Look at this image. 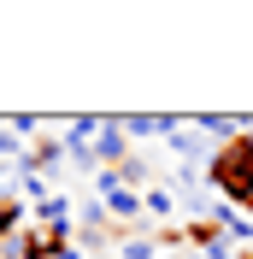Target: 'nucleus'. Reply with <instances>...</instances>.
I'll return each instance as SVG.
<instances>
[{"mask_svg":"<svg viewBox=\"0 0 253 259\" xmlns=\"http://www.w3.org/2000/svg\"><path fill=\"white\" fill-rule=\"evenodd\" d=\"M206 183H218V194L230 206L253 212V136H236V142H224L206 165Z\"/></svg>","mask_w":253,"mask_h":259,"instance_id":"obj_1","label":"nucleus"},{"mask_svg":"<svg viewBox=\"0 0 253 259\" xmlns=\"http://www.w3.org/2000/svg\"><path fill=\"white\" fill-rule=\"evenodd\" d=\"M95 159H100V171H118V165L130 159V136H124V118H106V130L95 136Z\"/></svg>","mask_w":253,"mask_h":259,"instance_id":"obj_2","label":"nucleus"},{"mask_svg":"<svg viewBox=\"0 0 253 259\" xmlns=\"http://www.w3.org/2000/svg\"><path fill=\"white\" fill-rule=\"evenodd\" d=\"M165 147H171L177 159H189V165H200V159L212 165V153H218V147H206V136H200V130L189 124V118H183V124H177L171 136H165Z\"/></svg>","mask_w":253,"mask_h":259,"instance_id":"obj_3","label":"nucleus"},{"mask_svg":"<svg viewBox=\"0 0 253 259\" xmlns=\"http://www.w3.org/2000/svg\"><path fill=\"white\" fill-rule=\"evenodd\" d=\"M177 124H183V118H159V112H130V118H124V136H159V142H165V136H171Z\"/></svg>","mask_w":253,"mask_h":259,"instance_id":"obj_4","label":"nucleus"},{"mask_svg":"<svg viewBox=\"0 0 253 259\" xmlns=\"http://www.w3.org/2000/svg\"><path fill=\"white\" fill-rule=\"evenodd\" d=\"M189 124L194 130H200V136H212V142H236V136H241V118H218V112H200V118H189Z\"/></svg>","mask_w":253,"mask_h":259,"instance_id":"obj_5","label":"nucleus"},{"mask_svg":"<svg viewBox=\"0 0 253 259\" xmlns=\"http://www.w3.org/2000/svg\"><path fill=\"white\" fill-rule=\"evenodd\" d=\"M142 206H147V224H153V218H171L177 189H165V183H147V189H142Z\"/></svg>","mask_w":253,"mask_h":259,"instance_id":"obj_6","label":"nucleus"},{"mask_svg":"<svg viewBox=\"0 0 253 259\" xmlns=\"http://www.w3.org/2000/svg\"><path fill=\"white\" fill-rule=\"evenodd\" d=\"M159 236H124V230H118V259H153L159 253Z\"/></svg>","mask_w":253,"mask_h":259,"instance_id":"obj_7","label":"nucleus"},{"mask_svg":"<svg viewBox=\"0 0 253 259\" xmlns=\"http://www.w3.org/2000/svg\"><path fill=\"white\" fill-rule=\"evenodd\" d=\"M35 224H71V200H65V194H48V200L35 206Z\"/></svg>","mask_w":253,"mask_h":259,"instance_id":"obj_8","label":"nucleus"},{"mask_svg":"<svg viewBox=\"0 0 253 259\" xmlns=\"http://www.w3.org/2000/svg\"><path fill=\"white\" fill-rule=\"evenodd\" d=\"M18 218H24V206H18L12 194H0V247H6V242L18 236Z\"/></svg>","mask_w":253,"mask_h":259,"instance_id":"obj_9","label":"nucleus"},{"mask_svg":"<svg viewBox=\"0 0 253 259\" xmlns=\"http://www.w3.org/2000/svg\"><path fill=\"white\" fill-rule=\"evenodd\" d=\"M100 130H106V118H71V124H65V136H71V142H89V136H100Z\"/></svg>","mask_w":253,"mask_h":259,"instance_id":"obj_10","label":"nucleus"},{"mask_svg":"<svg viewBox=\"0 0 253 259\" xmlns=\"http://www.w3.org/2000/svg\"><path fill=\"white\" fill-rule=\"evenodd\" d=\"M118 177H124V189H142V183H147V165L136 159V153H130V159L118 165Z\"/></svg>","mask_w":253,"mask_h":259,"instance_id":"obj_11","label":"nucleus"},{"mask_svg":"<svg viewBox=\"0 0 253 259\" xmlns=\"http://www.w3.org/2000/svg\"><path fill=\"white\" fill-rule=\"evenodd\" d=\"M200 259H241V253H236V242H230V236H218V242L206 247V253H200Z\"/></svg>","mask_w":253,"mask_h":259,"instance_id":"obj_12","label":"nucleus"},{"mask_svg":"<svg viewBox=\"0 0 253 259\" xmlns=\"http://www.w3.org/2000/svg\"><path fill=\"white\" fill-rule=\"evenodd\" d=\"M6 124H12L18 136H35V130H41V118H35V112H18V118H6Z\"/></svg>","mask_w":253,"mask_h":259,"instance_id":"obj_13","label":"nucleus"},{"mask_svg":"<svg viewBox=\"0 0 253 259\" xmlns=\"http://www.w3.org/2000/svg\"><path fill=\"white\" fill-rule=\"evenodd\" d=\"M18 142H24V136H18L12 124H0V159H6V153H18Z\"/></svg>","mask_w":253,"mask_h":259,"instance_id":"obj_14","label":"nucleus"},{"mask_svg":"<svg viewBox=\"0 0 253 259\" xmlns=\"http://www.w3.org/2000/svg\"><path fill=\"white\" fill-rule=\"evenodd\" d=\"M53 259H82V242H65V247H59Z\"/></svg>","mask_w":253,"mask_h":259,"instance_id":"obj_15","label":"nucleus"},{"mask_svg":"<svg viewBox=\"0 0 253 259\" xmlns=\"http://www.w3.org/2000/svg\"><path fill=\"white\" fill-rule=\"evenodd\" d=\"M24 259H48V253H24Z\"/></svg>","mask_w":253,"mask_h":259,"instance_id":"obj_16","label":"nucleus"},{"mask_svg":"<svg viewBox=\"0 0 253 259\" xmlns=\"http://www.w3.org/2000/svg\"><path fill=\"white\" fill-rule=\"evenodd\" d=\"M100 259H118V253H100Z\"/></svg>","mask_w":253,"mask_h":259,"instance_id":"obj_17","label":"nucleus"}]
</instances>
